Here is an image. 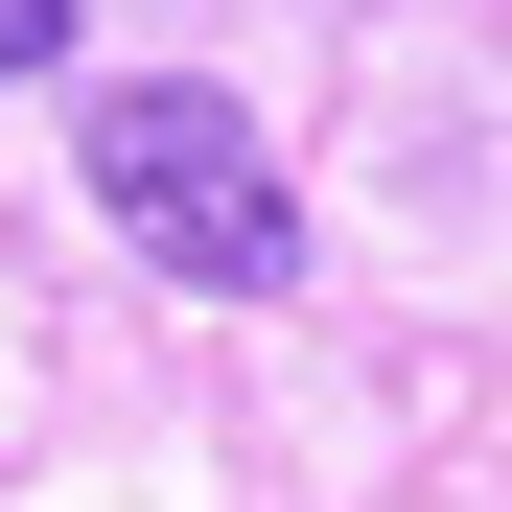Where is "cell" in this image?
<instances>
[{
  "mask_svg": "<svg viewBox=\"0 0 512 512\" xmlns=\"http://www.w3.org/2000/svg\"><path fill=\"white\" fill-rule=\"evenodd\" d=\"M70 163H94L117 256H163L187 303H303V163L256 140L210 70H117V94L70 117Z\"/></svg>",
  "mask_w": 512,
  "mask_h": 512,
  "instance_id": "cell-1",
  "label": "cell"
},
{
  "mask_svg": "<svg viewBox=\"0 0 512 512\" xmlns=\"http://www.w3.org/2000/svg\"><path fill=\"white\" fill-rule=\"evenodd\" d=\"M24 70H70V0H0V94H24Z\"/></svg>",
  "mask_w": 512,
  "mask_h": 512,
  "instance_id": "cell-2",
  "label": "cell"
}]
</instances>
